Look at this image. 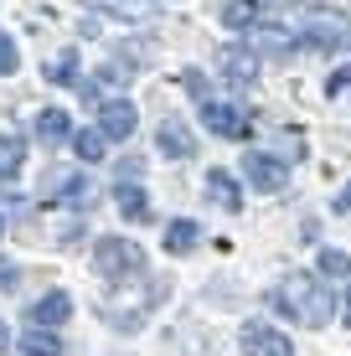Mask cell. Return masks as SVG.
I'll return each mask as SVG.
<instances>
[{
    "label": "cell",
    "instance_id": "obj_14",
    "mask_svg": "<svg viewBox=\"0 0 351 356\" xmlns=\"http://www.w3.org/2000/svg\"><path fill=\"white\" fill-rule=\"evenodd\" d=\"M21 165H26V140L21 134H0V181L21 176Z\"/></svg>",
    "mask_w": 351,
    "mask_h": 356
},
{
    "label": "cell",
    "instance_id": "obj_17",
    "mask_svg": "<svg viewBox=\"0 0 351 356\" xmlns=\"http://www.w3.org/2000/svg\"><path fill=\"white\" fill-rule=\"evenodd\" d=\"M21 356H63V341L47 325H31L26 336H21Z\"/></svg>",
    "mask_w": 351,
    "mask_h": 356
},
{
    "label": "cell",
    "instance_id": "obj_5",
    "mask_svg": "<svg viewBox=\"0 0 351 356\" xmlns=\"http://www.w3.org/2000/svg\"><path fill=\"white\" fill-rule=\"evenodd\" d=\"M202 124H207L212 134H222V140H238V134L248 129V119H243V108H233V104H217V98H207V104H202Z\"/></svg>",
    "mask_w": 351,
    "mask_h": 356
},
{
    "label": "cell",
    "instance_id": "obj_9",
    "mask_svg": "<svg viewBox=\"0 0 351 356\" xmlns=\"http://www.w3.org/2000/svg\"><path fill=\"white\" fill-rule=\"evenodd\" d=\"M47 186L63 191V202H67V207H78V212H88V207L99 202V191H93V181H88V176H52Z\"/></svg>",
    "mask_w": 351,
    "mask_h": 356
},
{
    "label": "cell",
    "instance_id": "obj_11",
    "mask_svg": "<svg viewBox=\"0 0 351 356\" xmlns=\"http://www.w3.org/2000/svg\"><path fill=\"white\" fill-rule=\"evenodd\" d=\"M207 196H212L217 207H227V212L243 207V191H238V181L227 176V170H207Z\"/></svg>",
    "mask_w": 351,
    "mask_h": 356
},
{
    "label": "cell",
    "instance_id": "obj_16",
    "mask_svg": "<svg viewBox=\"0 0 351 356\" xmlns=\"http://www.w3.org/2000/svg\"><path fill=\"white\" fill-rule=\"evenodd\" d=\"M222 72L233 83H253V78H259V57L243 52V47H233V52H222Z\"/></svg>",
    "mask_w": 351,
    "mask_h": 356
},
{
    "label": "cell",
    "instance_id": "obj_21",
    "mask_svg": "<svg viewBox=\"0 0 351 356\" xmlns=\"http://www.w3.org/2000/svg\"><path fill=\"white\" fill-rule=\"evenodd\" d=\"M16 63H21L16 42H10V36H0V72H16Z\"/></svg>",
    "mask_w": 351,
    "mask_h": 356
},
{
    "label": "cell",
    "instance_id": "obj_18",
    "mask_svg": "<svg viewBox=\"0 0 351 356\" xmlns=\"http://www.w3.org/2000/svg\"><path fill=\"white\" fill-rule=\"evenodd\" d=\"M72 150H78V161L99 165L104 150H108V134H104V129H83V134H72Z\"/></svg>",
    "mask_w": 351,
    "mask_h": 356
},
{
    "label": "cell",
    "instance_id": "obj_7",
    "mask_svg": "<svg viewBox=\"0 0 351 356\" xmlns=\"http://www.w3.org/2000/svg\"><path fill=\"white\" fill-rule=\"evenodd\" d=\"M155 145H161V155H171V161H186V155H197V134L181 124V119H165V124L155 129Z\"/></svg>",
    "mask_w": 351,
    "mask_h": 356
},
{
    "label": "cell",
    "instance_id": "obj_23",
    "mask_svg": "<svg viewBox=\"0 0 351 356\" xmlns=\"http://www.w3.org/2000/svg\"><path fill=\"white\" fill-rule=\"evenodd\" d=\"M10 284H16V264L0 259V289H10Z\"/></svg>",
    "mask_w": 351,
    "mask_h": 356
},
{
    "label": "cell",
    "instance_id": "obj_24",
    "mask_svg": "<svg viewBox=\"0 0 351 356\" xmlns=\"http://www.w3.org/2000/svg\"><path fill=\"white\" fill-rule=\"evenodd\" d=\"M336 212H351V186H346L341 196H336Z\"/></svg>",
    "mask_w": 351,
    "mask_h": 356
},
{
    "label": "cell",
    "instance_id": "obj_12",
    "mask_svg": "<svg viewBox=\"0 0 351 356\" xmlns=\"http://www.w3.org/2000/svg\"><path fill=\"white\" fill-rule=\"evenodd\" d=\"M114 202H119V217H124V222H145V217H150V196H145V186H119L114 191Z\"/></svg>",
    "mask_w": 351,
    "mask_h": 356
},
{
    "label": "cell",
    "instance_id": "obj_19",
    "mask_svg": "<svg viewBox=\"0 0 351 356\" xmlns=\"http://www.w3.org/2000/svg\"><path fill=\"white\" fill-rule=\"evenodd\" d=\"M320 274L351 279V253H341V248H320Z\"/></svg>",
    "mask_w": 351,
    "mask_h": 356
},
{
    "label": "cell",
    "instance_id": "obj_20",
    "mask_svg": "<svg viewBox=\"0 0 351 356\" xmlns=\"http://www.w3.org/2000/svg\"><path fill=\"white\" fill-rule=\"evenodd\" d=\"M72 78H78V52H63L47 63V83H72Z\"/></svg>",
    "mask_w": 351,
    "mask_h": 356
},
{
    "label": "cell",
    "instance_id": "obj_26",
    "mask_svg": "<svg viewBox=\"0 0 351 356\" xmlns=\"http://www.w3.org/2000/svg\"><path fill=\"white\" fill-rule=\"evenodd\" d=\"M0 341H6V330H0Z\"/></svg>",
    "mask_w": 351,
    "mask_h": 356
},
{
    "label": "cell",
    "instance_id": "obj_15",
    "mask_svg": "<svg viewBox=\"0 0 351 356\" xmlns=\"http://www.w3.org/2000/svg\"><path fill=\"white\" fill-rule=\"evenodd\" d=\"M197 238H202V227L191 222V217H176V222L165 227V253H191Z\"/></svg>",
    "mask_w": 351,
    "mask_h": 356
},
{
    "label": "cell",
    "instance_id": "obj_4",
    "mask_svg": "<svg viewBox=\"0 0 351 356\" xmlns=\"http://www.w3.org/2000/svg\"><path fill=\"white\" fill-rule=\"evenodd\" d=\"M243 170H248V181H253L259 191H284V186H289V170H284L279 155L253 150V155H243Z\"/></svg>",
    "mask_w": 351,
    "mask_h": 356
},
{
    "label": "cell",
    "instance_id": "obj_2",
    "mask_svg": "<svg viewBox=\"0 0 351 356\" xmlns=\"http://www.w3.org/2000/svg\"><path fill=\"white\" fill-rule=\"evenodd\" d=\"M93 268H99L108 284H124V279L145 274V248L135 238H104L99 248H93Z\"/></svg>",
    "mask_w": 351,
    "mask_h": 356
},
{
    "label": "cell",
    "instance_id": "obj_10",
    "mask_svg": "<svg viewBox=\"0 0 351 356\" xmlns=\"http://www.w3.org/2000/svg\"><path fill=\"white\" fill-rule=\"evenodd\" d=\"M36 140H42V145L72 140V119L63 114V108H42V114H36Z\"/></svg>",
    "mask_w": 351,
    "mask_h": 356
},
{
    "label": "cell",
    "instance_id": "obj_13",
    "mask_svg": "<svg viewBox=\"0 0 351 356\" xmlns=\"http://www.w3.org/2000/svg\"><path fill=\"white\" fill-rule=\"evenodd\" d=\"M259 16H263V0H227V6H222L227 31H248V26H259Z\"/></svg>",
    "mask_w": 351,
    "mask_h": 356
},
{
    "label": "cell",
    "instance_id": "obj_22",
    "mask_svg": "<svg viewBox=\"0 0 351 356\" xmlns=\"http://www.w3.org/2000/svg\"><path fill=\"white\" fill-rule=\"evenodd\" d=\"M346 88H351V67H341V72L331 78V93H346Z\"/></svg>",
    "mask_w": 351,
    "mask_h": 356
},
{
    "label": "cell",
    "instance_id": "obj_8",
    "mask_svg": "<svg viewBox=\"0 0 351 356\" xmlns=\"http://www.w3.org/2000/svg\"><path fill=\"white\" fill-rule=\"evenodd\" d=\"M67 315H72V300H67L63 289H52V294H42V300L31 305V315H26V321H31V325H47V330H52V325H63Z\"/></svg>",
    "mask_w": 351,
    "mask_h": 356
},
{
    "label": "cell",
    "instance_id": "obj_1",
    "mask_svg": "<svg viewBox=\"0 0 351 356\" xmlns=\"http://www.w3.org/2000/svg\"><path fill=\"white\" fill-rule=\"evenodd\" d=\"M274 305H279L289 321H300V325H325L331 310H336L331 289H325L320 279H284V284L274 289Z\"/></svg>",
    "mask_w": 351,
    "mask_h": 356
},
{
    "label": "cell",
    "instance_id": "obj_3",
    "mask_svg": "<svg viewBox=\"0 0 351 356\" xmlns=\"http://www.w3.org/2000/svg\"><path fill=\"white\" fill-rule=\"evenodd\" d=\"M243 356H295L284 330H274L269 321H248L243 325Z\"/></svg>",
    "mask_w": 351,
    "mask_h": 356
},
{
    "label": "cell",
    "instance_id": "obj_25",
    "mask_svg": "<svg viewBox=\"0 0 351 356\" xmlns=\"http://www.w3.org/2000/svg\"><path fill=\"white\" fill-rule=\"evenodd\" d=\"M0 238H6V217H0Z\"/></svg>",
    "mask_w": 351,
    "mask_h": 356
},
{
    "label": "cell",
    "instance_id": "obj_6",
    "mask_svg": "<svg viewBox=\"0 0 351 356\" xmlns=\"http://www.w3.org/2000/svg\"><path fill=\"white\" fill-rule=\"evenodd\" d=\"M99 129L108 140H129V134H135V104H129V98H108L99 108Z\"/></svg>",
    "mask_w": 351,
    "mask_h": 356
}]
</instances>
